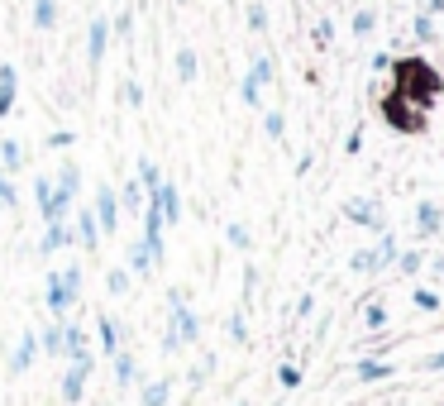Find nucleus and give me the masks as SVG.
I'll return each instance as SVG.
<instances>
[{"mask_svg": "<svg viewBox=\"0 0 444 406\" xmlns=\"http://www.w3.org/2000/svg\"><path fill=\"white\" fill-rule=\"evenodd\" d=\"M392 91L401 101H416V110H425V106H435V96H440V72L430 62H420V57H406V62H396Z\"/></svg>", "mask_w": 444, "mask_h": 406, "instance_id": "nucleus-1", "label": "nucleus"}, {"mask_svg": "<svg viewBox=\"0 0 444 406\" xmlns=\"http://www.w3.org/2000/svg\"><path fill=\"white\" fill-rule=\"evenodd\" d=\"M191 340H201V316L182 306V292H172V316L162 325V349H182Z\"/></svg>", "mask_w": 444, "mask_h": 406, "instance_id": "nucleus-2", "label": "nucleus"}, {"mask_svg": "<svg viewBox=\"0 0 444 406\" xmlns=\"http://www.w3.org/2000/svg\"><path fill=\"white\" fill-rule=\"evenodd\" d=\"M81 292V268H62L48 277V311L53 316H67L72 311V301Z\"/></svg>", "mask_w": 444, "mask_h": 406, "instance_id": "nucleus-3", "label": "nucleus"}, {"mask_svg": "<svg viewBox=\"0 0 444 406\" xmlns=\"http://www.w3.org/2000/svg\"><path fill=\"white\" fill-rule=\"evenodd\" d=\"M34 196H39V216H43V225H53V220H67L72 201H77V196L57 191V187L48 182V177H34Z\"/></svg>", "mask_w": 444, "mask_h": 406, "instance_id": "nucleus-4", "label": "nucleus"}, {"mask_svg": "<svg viewBox=\"0 0 444 406\" xmlns=\"http://www.w3.org/2000/svg\"><path fill=\"white\" fill-rule=\"evenodd\" d=\"M148 206H158L162 225H177V220H182V196H177L172 182H158V187L148 191Z\"/></svg>", "mask_w": 444, "mask_h": 406, "instance_id": "nucleus-5", "label": "nucleus"}, {"mask_svg": "<svg viewBox=\"0 0 444 406\" xmlns=\"http://www.w3.org/2000/svg\"><path fill=\"white\" fill-rule=\"evenodd\" d=\"M96 225H101V234H115V225H120V196L115 187H96Z\"/></svg>", "mask_w": 444, "mask_h": 406, "instance_id": "nucleus-6", "label": "nucleus"}, {"mask_svg": "<svg viewBox=\"0 0 444 406\" xmlns=\"http://www.w3.org/2000/svg\"><path fill=\"white\" fill-rule=\"evenodd\" d=\"M382 115H387V120H392L396 130H406V134H416L420 125H425V115H420V110H406V101H401V96H387V101H382Z\"/></svg>", "mask_w": 444, "mask_h": 406, "instance_id": "nucleus-7", "label": "nucleus"}, {"mask_svg": "<svg viewBox=\"0 0 444 406\" xmlns=\"http://www.w3.org/2000/svg\"><path fill=\"white\" fill-rule=\"evenodd\" d=\"M263 81H272V57H258V62L249 67V77H244V101H249V106H258Z\"/></svg>", "mask_w": 444, "mask_h": 406, "instance_id": "nucleus-8", "label": "nucleus"}, {"mask_svg": "<svg viewBox=\"0 0 444 406\" xmlns=\"http://www.w3.org/2000/svg\"><path fill=\"white\" fill-rule=\"evenodd\" d=\"M86 378H91V363H72V368H67V378H62V402L77 406L81 397H86Z\"/></svg>", "mask_w": 444, "mask_h": 406, "instance_id": "nucleus-9", "label": "nucleus"}, {"mask_svg": "<svg viewBox=\"0 0 444 406\" xmlns=\"http://www.w3.org/2000/svg\"><path fill=\"white\" fill-rule=\"evenodd\" d=\"M105 43H110V20H91V29H86V57H91V67H101Z\"/></svg>", "mask_w": 444, "mask_h": 406, "instance_id": "nucleus-10", "label": "nucleus"}, {"mask_svg": "<svg viewBox=\"0 0 444 406\" xmlns=\"http://www.w3.org/2000/svg\"><path fill=\"white\" fill-rule=\"evenodd\" d=\"M62 335H67V325H62V316H53V321L43 325V335H39V354L62 358Z\"/></svg>", "mask_w": 444, "mask_h": 406, "instance_id": "nucleus-11", "label": "nucleus"}, {"mask_svg": "<svg viewBox=\"0 0 444 406\" xmlns=\"http://www.w3.org/2000/svg\"><path fill=\"white\" fill-rule=\"evenodd\" d=\"M62 358H67V363H91V354H86V335H81L77 325H67V335H62Z\"/></svg>", "mask_w": 444, "mask_h": 406, "instance_id": "nucleus-12", "label": "nucleus"}, {"mask_svg": "<svg viewBox=\"0 0 444 406\" xmlns=\"http://www.w3.org/2000/svg\"><path fill=\"white\" fill-rule=\"evenodd\" d=\"M15 96H20V72H15L10 62H0V115H10Z\"/></svg>", "mask_w": 444, "mask_h": 406, "instance_id": "nucleus-13", "label": "nucleus"}, {"mask_svg": "<svg viewBox=\"0 0 444 406\" xmlns=\"http://www.w3.org/2000/svg\"><path fill=\"white\" fill-rule=\"evenodd\" d=\"M77 244H86V253H96V244H101V225L86 206L77 211Z\"/></svg>", "mask_w": 444, "mask_h": 406, "instance_id": "nucleus-14", "label": "nucleus"}, {"mask_svg": "<svg viewBox=\"0 0 444 406\" xmlns=\"http://www.w3.org/2000/svg\"><path fill=\"white\" fill-rule=\"evenodd\" d=\"M34 358H39V335H25V340H20V349H15V358H10V378H20Z\"/></svg>", "mask_w": 444, "mask_h": 406, "instance_id": "nucleus-15", "label": "nucleus"}, {"mask_svg": "<svg viewBox=\"0 0 444 406\" xmlns=\"http://www.w3.org/2000/svg\"><path fill=\"white\" fill-rule=\"evenodd\" d=\"M67 244H72V230H67L62 220H53L48 234H43V253H57V248H67Z\"/></svg>", "mask_w": 444, "mask_h": 406, "instance_id": "nucleus-16", "label": "nucleus"}, {"mask_svg": "<svg viewBox=\"0 0 444 406\" xmlns=\"http://www.w3.org/2000/svg\"><path fill=\"white\" fill-rule=\"evenodd\" d=\"M130 268L134 272H153L158 268V258H153V248L139 239V244H130Z\"/></svg>", "mask_w": 444, "mask_h": 406, "instance_id": "nucleus-17", "label": "nucleus"}, {"mask_svg": "<svg viewBox=\"0 0 444 406\" xmlns=\"http://www.w3.org/2000/svg\"><path fill=\"white\" fill-rule=\"evenodd\" d=\"M57 191H67V196H77V191H81V167H77V162H62V172H57Z\"/></svg>", "mask_w": 444, "mask_h": 406, "instance_id": "nucleus-18", "label": "nucleus"}, {"mask_svg": "<svg viewBox=\"0 0 444 406\" xmlns=\"http://www.w3.org/2000/svg\"><path fill=\"white\" fill-rule=\"evenodd\" d=\"M57 24V0H34V29H53Z\"/></svg>", "mask_w": 444, "mask_h": 406, "instance_id": "nucleus-19", "label": "nucleus"}, {"mask_svg": "<svg viewBox=\"0 0 444 406\" xmlns=\"http://www.w3.org/2000/svg\"><path fill=\"white\" fill-rule=\"evenodd\" d=\"M416 220H420V230H425V234H435V230L444 225V211H440V206H430V201H425V206L416 211Z\"/></svg>", "mask_w": 444, "mask_h": 406, "instance_id": "nucleus-20", "label": "nucleus"}, {"mask_svg": "<svg viewBox=\"0 0 444 406\" xmlns=\"http://www.w3.org/2000/svg\"><path fill=\"white\" fill-rule=\"evenodd\" d=\"M20 162H25V148H20L15 139H0V167H10V172H15Z\"/></svg>", "mask_w": 444, "mask_h": 406, "instance_id": "nucleus-21", "label": "nucleus"}, {"mask_svg": "<svg viewBox=\"0 0 444 406\" xmlns=\"http://www.w3.org/2000/svg\"><path fill=\"white\" fill-rule=\"evenodd\" d=\"M101 344H105V354H120V330H115V316H101Z\"/></svg>", "mask_w": 444, "mask_h": 406, "instance_id": "nucleus-22", "label": "nucleus"}, {"mask_svg": "<svg viewBox=\"0 0 444 406\" xmlns=\"http://www.w3.org/2000/svg\"><path fill=\"white\" fill-rule=\"evenodd\" d=\"M177 77L196 81V48H177Z\"/></svg>", "mask_w": 444, "mask_h": 406, "instance_id": "nucleus-23", "label": "nucleus"}, {"mask_svg": "<svg viewBox=\"0 0 444 406\" xmlns=\"http://www.w3.org/2000/svg\"><path fill=\"white\" fill-rule=\"evenodd\" d=\"M359 378H363V382H377V378H392V363H373V358H363V363H359Z\"/></svg>", "mask_w": 444, "mask_h": 406, "instance_id": "nucleus-24", "label": "nucleus"}, {"mask_svg": "<svg viewBox=\"0 0 444 406\" xmlns=\"http://www.w3.org/2000/svg\"><path fill=\"white\" fill-rule=\"evenodd\" d=\"M134 373H139V368H134V358H130V354H115V378H120V387H130V382H134Z\"/></svg>", "mask_w": 444, "mask_h": 406, "instance_id": "nucleus-25", "label": "nucleus"}, {"mask_svg": "<svg viewBox=\"0 0 444 406\" xmlns=\"http://www.w3.org/2000/svg\"><path fill=\"white\" fill-rule=\"evenodd\" d=\"M158 182H162V172H158V162H148V158H139V187H148V191H153Z\"/></svg>", "mask_w": 444, "mask_h": 406, "instance_id": "nucleus-26", "label": "nucleus"}, {"mask_svg": "<svg viewBox=\"0 0 444 406\" xmlns=\"http://www.w3.org/2000/svg\"><path fill=\"white\" fill-rule=\"evenodd\" d=\"M162 402H167V382H148L139 397V406H162Z\"/></svg>", "mask_w": 444, "mask_h": 406, "instance_id": "nucleus-27", "label": "nucleus"}, {"mask_svg": "<svg viewBox=\"0 0 444 406\" xmlns=\"http://www.w3.org/2000/svg\"><path fill=\"white\" fill-rule=\"evenodd\" d=\"M349 220H354V225H377V211L363 206V201H354V206H349Z\"/></svg>", "mask_w": 444, "mask_h": 406, "instance_id": "nucleus-28", "label": "nucleus"}, {"mask_svg": "<svg viewBox=\"0 0 444 406\" xmlns=\"http://www.w3.org/2000/svg\"><path fill=\"white\" fill-rule=\"evenodd\" d=\"M263 130H268L272 139H282V134H287V120H282V110H272V115L263 120Z\"/></svg>", "mask_w": 444, "mask_h": 406, "instance_id": "nucleus-29", "label": "nucleus"}, {"mask_svg": "<svg viewBox=\"0 0 444 406\" xmlns=\"http://www.w3.org/2000/svg\"><path fill=\"white\" fill-rule=\"evenodd\" d=\"M249 29H254V34H263V29H268V10H263L258 0L249 5Z\"/></svg>", "mask_w": 444, "mask_h": 406, "instance_id": "nucleus-30", "label": "nucleus"}, {"mask_svg": "<svg viewBox=\"0 0 444 406\" xmlns=\"http://www.w3.org/2000/svg\"><path fill=\"white\" fill-rule=\"evenodd\" d=\"M144 206V187L139 182H125V211H139Z\"/></svg>", "mask_w": 444, "mask_h": 406, "instance_id": "nucleus-31", "label": "nucleus"}, {"mask_svg": "<svg viewBox=\"0 0 444 406\" xmlns=\"http://www.w3.org/2000/svg\"><path fill=\"white\" fill-rule=\"evenodd\" d=\"M354 268H359V272H377V268H382V258H377V253H354Z\"/></svg>", "mask_w": 444, "mask_h": 406, "instance_id": "nucleus-32", "label": "nucleus"}, {"mask_svg": "<svg viewBox=\"0 0 444 406\" xmlns=\"http://www.w3.org/2000/svg\"><path fill=\"white\" fill-rule=\"evenodd\" d=\"M225 239L235 244V248H249V244H254V239H249V230H244V225H230V230H225Z\"/></svg>", "mask_w": 444, "mask_h": 406, "instance_id": "nucleus-33", "label": "nucleus"}, {"mask_svg": "<svg viewBox=\"0 0 444 406\" xmlns=\"http://www.w3.org/2000/svg\"><path fill=\"white\" fill-rule=\"evenodd\" d=\"M105 287H110V292H125V287H130V277H125V268L105 272Z\"/></svg>", "mask_w": 444, "mask_h": 406, "instance_id": "nucleus-34", "label": "nucleus"}, {"mask_svg": "<svg viewBox=\"0 0 444 406\" xmlns=\"http://www.w3.org/2000/svg\"><path fill=\"white\" fill-rule=\"evenodd\" d=\"M373 24H377V20H373V10H359V15H354V34H368Z\"/></svg>", "mask_w": 444, "mask_h": 406, "instance_id": "nucleus-35", "label": "nucleus"}, {"mask_svg": "<svg viewBox=\"0 0 444 406\" xmlns=\"http://www.w3.org/2000/svg\"><path fill=\"white\" fill-rule=\"evenodd\" d=\"M5 206H15V187L5 182V167H0V211H5Z\"/></svg>", "mask_w": 444, "mask_h": 406, "instance_id": "nucleus-36", "label": "nucleus"}, {"mask_svg": "<svg viewBox=\"0 0 444 406\" xmlns=\"http://www.w3.org/2000/svg\"><path fill=\"white\" fill-rule=\"evenodd\" d=\"M368 325L382 330V325H387V306H368Z\"/></svg>", "mask_w": 444, "mask_h": 406, "instance_id": "nucleus-37", "label": "nucleus"}, {"mask_svg": "<svg viewBox=\"0 0 444 406\" xmlns=\"http://www.w3.org/2000/svg\"><path fill=\"white\" fill-rule=\"evenodd\" d=\"M416 38H435V20H430V15H420V20H416Z\"/></svg>", "mask_w": 444, "mask_h": 406, "instance_id": "nucleus-38", "label": "nucleus"}, {"mask_svg": "<svg viewBox=\"0 0 444 406\" xmlns=\"http://www.w3.org/2000/svg\"><path fill=\"white\" fill-rule=\"evenodd\" d=\"M416 306H420V311H435V306H440V297H435V292H425V287H420V292H416Z\"/></svg>", "mask_w": 444, "mask_h": 406, "instance_id": "nucleus-39", "label": "nucleus"}, {"mask_svg": "<svg viewBox=\"0 0 444 406\" xmlns=\"http://www.w3.org/2000/svg\"><path fill=\"white\" fill-rule=\"evenodd\" d=\"M125 101H130V106H144V91H139V81H125Z\"/></svg>", "mask_w": 444, "mask_h": 406, "instance_id": "nucleus-40", "label": "nucleus"}, {"mask_svg": "<svg viewBox=\"0 0 444 406\" xmlns=\"http://www.w3.org/2000/svg\"><path fill=\"white\" fill-rule=\"evenodd\" d=\"M396 263H401V272H416L420 268V253H396Z\"/></svg>", "mask_w": 444, "mask_h": 406, "instance_id": "nucleus-41", "label": "nucleus"}, {"mask_svg": "<svg viewBox=\"0 0 444 406\" xmlns=\"http://www.w3.org/2000/svg\"><path fill=\"white\" fill-rule=\"evenodd\" d=\"M330 34H335V29H330V20H320V24H315V43H330Z\"/></svg>", "mask_w": 444, "mask_h": 406, "instance_id": "nucleus-42", "label": "nucleus"}, {"mask_svg": "<svg viewBox=\"0 0 444 406\" xmlns=\"http://www.w3.org/2000/svg\"><path fill=\"white\" fill-rule=\"evenodd\" d=\"M296 382H301V373H296V368L287 363V368H282V387H296Z\"/></svg>", "mask_w": 444, "mask_h": 406, "instance_id": "nucleus-43", "label": "nucleus"}, {"mask_svg": "<svg viewBox=\"0 0 444 406\" xmlns=\"http://www.w3.org/2000/svg\"><path fill=\"white\" fill-rule=\"evenodd\" d=\"M430 368H444V354H435V358H430Z\"/></svg>", "mask_w": 444, "mask_h": 406, "instance_id": "nucleus-44", "label": "nucleus"}, {"mask_svg": "<svg viewBox=\"0 0 444 406\" xmlns=\"http://www.w3.org/2000/svg\"><path fill=\"white\" fill-rule=\"evenodd\" d=\"M177 5H186V0H177Z\"/></svg>", "mask_w": 444, "mask_h": 406, "instance_id": "nucleus-45", "label": "nucleus"}]
</instances>
